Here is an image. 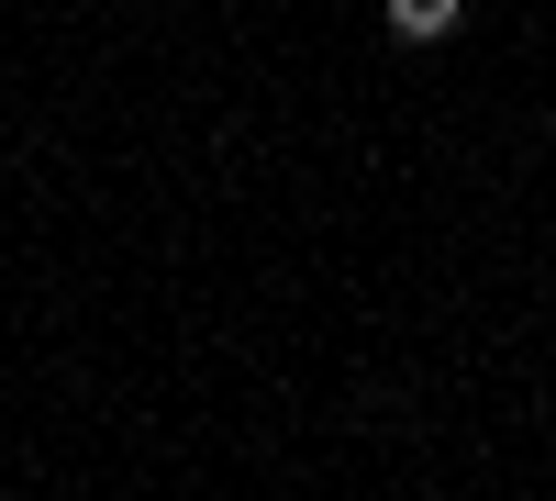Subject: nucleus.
I'll return each mask as SVG.
<instances>
[{"mask_svg": "<svg viewBox=\"0 0 556 501\" xmlns=\"http://www.w3.org/2000/svg\"><path fill=\"white\" fill-rule=\"evenodd\" d=\"M379 12H390L401 45H445L456 23H468V0H379Z\"/></svg>", "mask_w": 556, "mask_h": 501, "instance_id": "1", "label": "nucleus"}]
</instances>
